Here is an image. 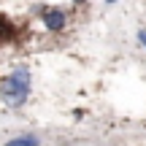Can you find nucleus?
Segmentation results:
<instances>
[{
    "label": "nucleus",
    "mask_w": 146,
    "mask_h": 146,
    "mask_svg": "<svg viewBox=\"0 0 146 146\" xmlns=\"http://www.w3.org/2000/svg\"><path fill=\"white\" fill-rule=\"evenodd\" d=\"M30 87H33V76L27 65H19L16 70H11L8 76L0 81V98L8 108H19L25 106V100L30 98Z\"/></svg>",
    "instance_id": "obj_1"
},
{
    "label": "nucleus",
    "mask_w": 146,
    "mask_h": 146,
    "mask_svg": "<svg viewBox=\"0 0 146 146\" xmlns=\"http://www.w3.org/2000/svg\"><path fill=\"white\" fill-rule=\"evenodd\" d=\"M108 3H116V0H108Z\"/></svg>",
    "instance_id": "obj_7"
},
{
    "label": "nucleus",
    "mask_w": 146,
    "mask_h": 146,
    "mask_svg": "<svg viewBox=\"0 0 146 146\" xmlns=\"http://www.w3.org/2000/svg\"><path fill=\"white\" fill-rule=\"evenodd\" d=\"M70 3H84V0H70Z\"/></svg>",
    "instance_id": "obj_6"
},
{
    "label": "nucleus",
    "mask_w": 146,
    "mask_h": 146,
    "mask_svg": "<svg viewBox=\"0 0 146 146\" xmlns=\"http://www.w3.org/2000/svg\"><path fill=\"white\" fill-rule=\"evenodd\" d=\"M138 43H141V46L146 49V30H141V33H138Z\"/></svg>",
    "instance_id": "obj_5"
},
{
    "label": "nucleus",
    "mask_w": 146,
    "mask_h": 146,
    "mask_svg": "<svg viewBox=\"0 0 146 146\" xmlns=\"http://www.w3.org/2000/svg\"><path fill=\"white\" fill-rule=\"evenodd\" d=\"M14 35V27H11V22L0 19V38H11Z\"/></svg>",
    "instance_id": "obj_4"
},
{
    "label": "nucleus",
    "mask_w": 146,
    "mask_h": 146,
    "mask_svg": "<svg viewBox=\"0 0 146 146\" xmlns=\"http://www.w3.org/2000/svg\"><path fill=\"white\" fill-rule=\"evenodd\" d=\"M41 22L49 33H60L65 25H68V14L62 8H43L41 11Z\"/></svg>",
    "instance_id": "obj_2"
},
{
    "label": "nucleus",
    "mask_w": 146,
    "mask_h": 146,
    "mask_svg": "<svg viewBox=\"0 0 146 146\" xmlns=\"http://www.w3.org/2000/svg\"><path fill=\"white\" fill-rule=\"evenodd\" d=\"M38 135H33V133H27V135H16V138H8L5 146H38Z\"/></svg>",
    "instance_id": "obj_3"
}]
</instances>
